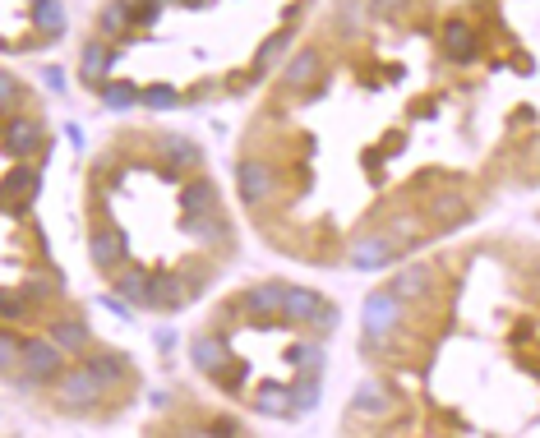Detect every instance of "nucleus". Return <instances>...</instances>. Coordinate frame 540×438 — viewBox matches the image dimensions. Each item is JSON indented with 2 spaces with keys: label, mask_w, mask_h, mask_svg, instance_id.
I'll return each instance as SVG.
<instances>
[{
  "label": "nucleus",
  "mask_w": 540,
  "mask_h": 438,
  "mask_svg": "<svg viewBox=\"0 0 540 438\" xmlns=\"http://www.w3.org/2000/svg\"><path fill=\"white\" fill-rule=\"evenodd\" d=\"M508 180L504 125L439 42V0H333L273 70L236 157L268 249L356 273L462 236Z\"/></svg>",
  "instance_id": "obj_1"
},
{
  "label": "nucleus",
  "mask_w": 540,
  "mask_h": 438,
  "mask_svg": "<svg viewBox=\"0 0 540 438\" xmlns=\"http://www.w3.org/2000/svg\"><path fill=\"white\" fill-rule=\"evenodd\" d=\"M356 388L342 429L531 434L540 397V245L439 240L397 263L360 314Z\"/></svg>",
  "instance_id": "obj_2"
},
{
  "label": "nucleus",
  "mask_w": 540,
  "mask_h": 438,
  "mask_svg": "<svg viewBox=\"0 0 540 438\" xmlns=\"http://www.w3.org/2000/svg\"><path fill=\"white\" fill-rule=\"evenodd\" d=\"M84 226L93 273L144 314H180L240 254V226L199 143L162 125H120L93 153Z\"/></svg>",
  "instance_id": "obj_3"
},
{
  "label": "nucleus",
  "mask_w": 540,
  "mask_h": 438,
  "mask_svg": "<svg viewBox=\"0 0 540 438\" xmlns=\"http://www.w3.org/2000/svg\"><path fill=\"white\" fill-rule=\"evenodd\" d=\"M314 0H107L84 83L130 107H199L245 93L310 19Z\"/></svg>",
  "instance_id": "obj_4"
},
{
  "label": "nucleus",
  "mask_w": 540,
  "mask_h": 438,
  "mask_svg": "<svg viewBox=\"0 0 540 438\" xmlns=\"http://www.w3.org/2000/svg\"><path fill=\"white\" fill-rule=\"evenodd\" d=\"M337 305L310 286L250 282L231 291L190 337L199 379L259 415H305L319 402Z\"/></svg>",
  "instance_id": "obj_5"
}]
</instances>
